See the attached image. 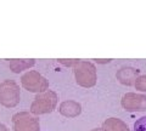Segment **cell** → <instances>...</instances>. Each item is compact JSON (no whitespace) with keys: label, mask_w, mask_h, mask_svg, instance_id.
<instances>
[{"label":"cell","mask_w":146,"mask_h":131,"mask_svg":"<svg viewBox=\"0 0 146 131\" xmlns=\"http://www.w3.org/2000/svg\"><path fill=\"white\" fill-rule=\"evenodd\" d=\"M57 95L56 92L48 90L36 95L33 103L31 106V112L33 114H46L51 113L57 105Z\"/></svg>","instance_id":"obj_2"},{"label":"cell","mask_w":146,"mask_h":131,"mask_svg":"<svg viewBox=\"0 0 146 131\" xmlns=\"http://www.w3.org/2000/svg\"><path fill=\"white\" fill-rule=\"evenodd\" d=\"M102 129L105 131H129L128 125L118 118H108L102 123Z\"/></svg>","instance_id":"obj_9"},{"label":"cell","mask_w":146,"mask_h":131,"mask_svg":"<svg viewBox=\"0 0 146 131\" xmlns=\"http://www.w3.org/2000/svg\"><path fill=\"white\" fill-rule=\"evenodd\" d=\"M123 109L127 112H145L146 111V95L128 92L121 100Z\"/></svg>","instance_id":"obj_5"},{"label":"cell","mask_w":146,"mask_h":131,"mask_svg":"<svg viewBox=\"0 0 146 131\" xmlns=\"http://www.w3.org/2000/svg\"><path fill=\"white\" fill-rule=\"evenodd\" d=\"M96 63H100V65H106V63H110L112 60L111 58H105V60H94Z\"/></svg>","instance_id":"obj_14"},{"label":"cell","mask_w":146,"mask_h":131,"mask_svg":"<svg viewBox=\"0 0 146 131\" xmlns=\"http://www.w3.org/2000/svg\"><path fill=\"white\" fill-rule=\"evenodd\" d=\"M74 69V76L76 81L79 86L83 88H93L96 84L98 75H96V68L91 62L89 61H79L73 67Z\"/></svg>","instance_id":"obj_1"},{"label":"cell","mask_w":146,"mask_h":131,"mask_svg":"<svg viewBox=\"0 0 146 131\" xmlns=\"http://www.w3.org/2000/svg\"><path fill=\"white\" fill-rule=\"evenodd\" d=\"M9 67L12 69L15 73H20L22 70H26L33 67L35 65V60L33 58H26V60H7Z\"/></svg>","instance_id":"obj_10"},{"label":"cell","mask_w":146,"mask_h":131,"mask_svg":"<svg viewBox=\"0 0 146 131\" xmlns=\"http://www.w3.org/2000/svg\"><path fill=\"white\" fill-rule=\"evenodd\" d=\"M13 129L15 131H39V119L32 117L29 113L22 112L13 115Z\"/></svg>","instance_id":"obj_6"},{"label":"cell","mask_w":146,"mask_h":131,"mask_svg":"<svg viewBox=\"0 0 146 131\" xmlns=\"http://www.w3.org/2000/svg\"><path fill=\"white\" fill-rule=\"evenodd\" d=\"M22 86L31 92H44L49 88V81L36 70H29L21 78Z\"/></svg>","instance_id":"obj_4"},{"label":"cell","mask_w":146,"mask_h":131,"mask_svg":"<svg viewBox=\"0 0 146 131\" xmlns=\"http://www.w3.org/2000/svg\"><path fill=\"white\" fill-rule=\"evenodd\" d=\"M0 131H9V130L6 129V126H5V125L0 124Z\"/></svg>","instance_id":"obj_15"},{"label":"cell","mask_w":146,"mask_h":131,"mask_svg":"<svg viewBox=\"0 0 146 131\" xmlns=\"http://www.w3.org/2000/svg\"><path fill=\"white\" fill-rule=\"evenodd\" d=\"M57 61L60 62L61 65H63V66H67V67H74L80 60H63V58H60V60H57Z\"/></svg>","instance_id":"obj_13"},{"label":"cell","mask_w":146,"mask_h":131,"mask_svg":"<svg viewBox=\"0 0 146 131\" xmlns=\"http://www.w3.org/2000/svg\"><path fill=\"white\" fill-rule=\"evenodd\" d=\"M140 70L134 67H122L119 70H117L116 78L121 84L127 86H133L136 78L139 76Z\"/></svg>","instance_id":"obj_7"},{"label":"cell","mask_w":146,"mask_h":131,"mask_svg":"<svg viewBox=\"0 0 146 131\" xmlns=\"http://www.w3.org/2000/svg\"><path fill=\"white\" fill-rule=\"evenodd\" d=\"M133 131H146V117H141L134 123Z\"/></svg>","instance_id":"obj_12"},{"label":"cell","mask_w":146,"mask_h":131,"mask_svg":"<svg viewBox=\"0 0 146 131\" xmlns=\"http://www.w3.org/2000/svg\"><path fill=\"white\" fill-rule=\"evenodd\" d=\"M58 112L67 118H76L82 113V106L76 101H65L58 107Z\"/></svg>","instance_id":"obj_8"},{"label":"cell","mask_w":146,"mask_h":131,"mask_svg":"<svg viewBox=\"0 0 146 131\" xmlns=\"http://www.w3.org/2000/svg\"><path fill=\"white\" fill-rule=\"evenodd\" d=\"M91 131H105V130L102 128H96V129H93Z\"/></svg>","instance_id":"obj_16"},{"label":"cell","mask_w":146,"mask_h":131,"mask_svg":"<svg viewBox=\"0 0 146 131\" xmlns=\"http://www.w3.org/2000/svg\"><path fill=\"white\" fill-rule=\"evenodd\" d=\"M20 86L13 80H5L0 84V103L5 107H15L20 102Z\"/></svg>","instance_id":"obj_3"},{"label":"cell","mask_w":146,"mask_h":131,"mask_svg":"<svg viewBox=\"0 0 146 131\" xmlns=\"http://www.w3.org/2000/svg\"><path fill=\"white\" fill-rule=\"evenodd\" d=\"M134 86L136 90H139L141 92H146V74L144 75H139L136 78L135 83H134Z\"/></svg>","instance_id":"obj_11"}]
</instances>
